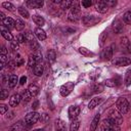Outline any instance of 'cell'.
I'll list each match as a JSON object with an SVG mask.
<instances>
[{
  "label": "cell",
  "mask_w": 131,
  "mask_h": 131,
  "mask_svg": "<svg viewBox=\"0 0 131 131\" xmlns=\"http://www.w3.org/2000/svg\"><path fill=\"white\" fill-rule=\"evenodd\" d=\"M101 131H121L120 125L114 123L108 119H104L101 123Z\"/></svg>",
  "instance_id": "1"
},
{
  "label": "cell",
  "mask_w": 131,
  "mask_h": 131,
  "mask_svg": "<svg viewBox=\"0 0 131 131\" xmlns=\"http://www.w3.org/2000/svg\"><path fill=\"white\" fill-rule=\"evenodd\" d=\"M116 106H117V110H118L122 115H124V114L128 113L130 105H129L128 100H127L125 97H119V98L117 99V101H116Z\"/></svg>",
  "instance_id": "2"
},
{
  "label": "cell",
  "mask_w": 131,
  "mask_h": 131,
  "mask_svg": "<svg viewBox=\"0 0 131 131\" xmlns=\"http://www.w3.org/2000/svg\"><path fill=\"white\" fill-rule=\"evenodd\" d=\"M107 119L111 120V121H113L114 123H116V124H118V125H121V124L123 123L122 114H121L119 111L115 110V108H111V110L108 111V113H107Z\"/></svg>",
  "instance_id": "3"
},
{
  "label": "cell",
  "mask_w": 131,
  "mask_h": 131,
  "mask_svg": "<svg viewBox=\"0 0 131 131\" xmlns=\"http://www.w3.org/2000/svg\"><path fill=\"white\" fill-rule=\"evenodd\" d=\"M40 114L37 113V112H32V113H29L26 117H25V124L28 125V126H32L34 124H36L39 120H40Z\"/></svg>",
  "instance_id": "4"
},
{
  "label": "cell",
  "mask_w": 131,
  "mask_h": 131,
  "mask_svg": "<svg viewBox=\"0 0 131 131\" xmlns=\"http://www.w3.org/2000/svg\"><path fill=\"white\" fill-rule=\"evenodd\" d=\"M81 16V9L78 4H75L71 8V12L69 14V19L71 21H77Z\"/></svg>",
  "instance_id": "5"
},
{
  "label": "cell",
  "mask_w": 131,
  "mask_h": 131,
  "mask_svg": "<svg viewBox=\"0 0 131 131\" xmlns=\"http://www.w3.org/2000/svg\"><path fill=\"white\" fill-rule=\"evenodd\" d=\"M100 21V18L95 15H86L82 17V23L85 26H94Z\"/></svg>",
  "instance_id": "6"
},
{
  "label": "cell",
  "mask_w": 131,
  "mask_h": 131,
  "mask_svg": "<svg viewBox=\"0 0 131 131\" xmlns=\"http://www.w3.org/2000/svg\"><path fill=\"white\" fill-rule=\"evenodd\" d=\"M113 63L115 66H118V67H126V66H129L131 63V59L128 57H124V56L116 57L113 60Z\"/></svg>",
  "instance_id": "7"
},
{
  "label": "cell",
  "mask_w": 131,
  "mask_h": 131,
  "mask_svg": "<svg viewBox=\"0 0 131 131\" xmlns=\"http://www.w3.org/2000/svg\"><path fill=\"white\" fill-rule=\"evenodd\" d=\"M73 89H74V83L73 82H68V83L63 84L60 87V90L59 91H60L61 96H68L72 92Z\"/></svg>",
  "instance_id": "8"
},
{
  "label": "cell",
  "mask_w": 131,
  "mask_h": 131,
  "mask_svg": "<svg viewBox=\"0 0 131 131\" xmlns=\"http://www.w3.org/2000/svg\"><path fill=\"white\" fill-rule=\"evenodd\" d=\"M112 29H113V32L115 34H121L124 31V25H123L122 20L119 18L115 19L113 25H112Z\"/></svg>",
  "instance_id": "9"
},
{
  "label": "cell",
  "mask_w": 131,
  "mask_h": 131,
  "mask_svg": "<svg viewBox=\"0 0 131 131\" xmlns=\"http://www.w3.org/2000/svg\"><path fill=\"white\" fill-rule=\"evenodd\" d=\"M95 8H96V11H98L99 13H105L110 7L107 6V4L104 0H99L95 3Z\"/></svg>",
  "instance_id": "10"
},
{
  "label": "cell",
  "mask_w": 131,
  "mask_h": 131,
  "mask_svg": "<svg viewBox=\"0 0 131 131\" xmlns=\"http://www.w3.org/2000/svg\"><path fill=\"white\" fill-rule=\"evenodd\" d=\"M113 47H114V45L108 46V47H106L105 49L102 50V52H101V57H102L103 60H110V59L113 57V53H114Z\"/></svg>",
  "instance_id": "11"
},
{
  "label": "cell",
  "mask_w": 131,
  "mask_h": 131,
  "mask_svg": "<svg viewBox=\"0 0 131 131\" xmlns=\"http://www.w3.org/2000/svg\"><path fill=\"white\" fill-rule=\"evenodd\" d=\"M69 118L72 120H76V118L80 115V107L78 105H72L69 107Z\"/></svg>",
  "instance_id": "12"
},
{
  "label": "cell",
  "mask_w": 131,
  "mask_h": 131,
  "mask_svg": "<svg viewBox=\"0 0 131 131\" xmlns=\"http://www.w3.org/2000/svg\"><path fill=\"white\" fill-rule=\"evenodd\" d=\"M27 6L30 8H41L44 4V2L42 0H28L26 2Z\"/></svg>",
  "instance_id": "13"
},
{
  "label": "cell",
  "mask_w": 131,
  "mask_h": 131,
  "mask_svg": "<svg viewBox=\"0 0 131 131\" xmlns=\"http://www.w3.org/2000/svg\"><path fill=\"white\" fill-rule=\"evenodd\" d=\"M29 127L30 126L24 124L23 122H17L16 124H14V125H12L10 127L9 131H26V129L29 128Z\"/></svg>",
  "instance_id": "14"
},
{
  "label": "cell",
  "mask_w": 131,
  "mask_h": 131,
  "mask_svg": "<svg viewBox=\"0 0 131 131\" xmlns=\"http://www.w3.org/2000/svg\"><path fill=\"white\" fill-rule=\"evenodd\" d=\"M43 72H44V63H43V61L41 60V61L37 62L36 66L34 67V74H35L36 76H42Z\"/></svg>",
  "instance_id": "15"
},
{
  "label": "cell",
  "mask_w": 131,
  "mask_h": 131,
  "mask_svg": "<svg viewBox=\"0 0 131 131\" xmlns=\"http://www.w3.org/2000/svg\"><path fill=\"white\" fill-rule=\"evenodd\" d=\"M21 100V96L20 94H13L10 98H9V105L10 106H16Z\"/></svg>",
  "instance_id": "16"
},
{
  "label": "cell",
  "mask_w": 131,
  "mask_h": 131,
  "mask_svg": "<svg viewBox=\"0 0 131 131\" xmlns=\"http://www.w3.org/2000/svg\"><path fill=\"white\" fill-rule=\"evenodd\" d=\"M130 45H131V44H130L129 39H128L127 37L124 36V37H122V38L120 39V46H121V49H122V50L127 51Z\"/></svg>",
  "instance_id": "17"
},
{
  "label": "cell",
  "mask_w": 131,
  "mask_h": 131,
  "mask_svg": "<svg viewBox=\"0 0 131 131\" xmlns=\"http://www.w3.org/2000/svg\"><path fill=\"white\" fill-rule=\"evenodd\" d=\"M1 24L7 29H12L15 27V20H13L11 17H6L3 21H1Z\"/></svg>",
  "instance_id": "18"
},
{
  "label": "cell",
  "mask_w": 131,
  "mask_h": 131,
  "mask_svg": "<svg viewBox=\"0 0 131 131\" xmlns=\"http://www.w3.org/2000/svg\"><path fill=\"white\" fill-rule=\"evenodd\" d=\"M1 35L4 39H6L8 41H12V39H13V37H12L11 33L8 31V29H5V27L2 25H1Z\"/></svg>",
  "instance_id": "19"
},
{
  "label": "cell",
  "mask_w": 131,
  "mask_h": 131,
  "mask_svg": "<svg viewBox=\"0 0 131 131\" xmlns=\"http://www.w3.org/2000/svg\"><path fill=\"white\" fill-rule=\"evenodd\" d=\"M34 32H35L36 37H37L40 41H43V40H45V39H46V33H45V31H44V30H42L41 28H36Z\"/></svg>",
  "instance_id": "20"
},
{
  "label": "cell",
  "mask_w": 131,
  "mask_h": 131,
  "mask_svg": "<svg viewBox=\"0 0 131 131\" xmlns=\"http://www.w3.org/2000/svg\"><path fill=\"white\" fill-rule=\"evenodd\" d=\"M28 90H29V92L31 93V95H32L33 97H35V96H37V95L39 94L40 88H39L36 84H30L29 87H28Z\"/></svg>",
  "instance_id": "21"
},
{
  "label": "cell",
  "mask_w": 131,
  "mask_h": 131,
  "mask_svg": "<svg viewBox=\"0 0 131 131\" xmlns=\"http://www.w3.org/2000/svg\"><path fill=\"white\" fill-rule=\"evenodd\" d=\"M20 96H21V101H23L24 104L28 103V102L31 100V98H32V95H31V93L29 92L28 89H27V90H24V91L21 92Z\"/></svg>",
  "instance_id": "22"
},
{
  "label": "cell",
  "mask_w": 131,
  "mask_h": 131,
  "mask_svg": "<svg viewBox=\"0 0 131 131\" xmlns=\"http://www.w3.org/2000/svg\"><path fill=\"white\" fill-rule=\"evenodd\" d=\"M17 82H19L17 76H15V75H10V76H9V79H8V86H9L10 88L15 87L16 84H17Z\"/></svg>",
  "instance_id": "23"
},
{
  "label": "cell",
  "mask_w": 131,
  "mask_h": 131,
  "mask_svg": "<svg viewBox=\"0 0 131 131\" xmlns=\"http://www.w3.org/2000/svg\"><path fill=\"white\" fill-rule=\"evenodd\" d=\"M119 84H120V81H119L118 79L114 78V79L105 80L103 85H104V86H107V87H116V86H118Z\"/></svg>",
  "instance_id": "24"
},
{
  "label": "cell",
  "mask_w": 131,
  "mask_h": 131,
  "mask_svg": "<svg viewBox=\"0 0 131 131\" xmlns=\"http://www.w3.org/2000/svg\"><path fill=\"white\" fill-rule=\"evenodd\" d=\"M99 118H100V115L99 114H96L95 117L93 118L91 124H90V130L91 131H95L97 126H98V122H99Z\"/></svg>",
  "instance_id": "25"
},
{
  "label": "cell",
  "mask_w": 131,
  "mask_h": 131,
  "mask_svg": "<svg viewBox=\"0 0 131 131\" xmlns=\"http://www.w3.org/2000/svg\"><path fill=\"white\" fill-rule=\"evenodd\" d=\"M33 20H34V23L37 25V26H39V27H42V26H44V24H45V20H44V18L41 16V15H34L33 16Z\"/></svg>",
  "instance_id": "26"
},
{
  "label": "cell",
  "mask_w": 131,
  "mask_h": 131,
  "mask_svg": "<svg viewBox=\"0 0 131 131\" xmlns=\"http://www.w3.org/2000/svg\"><path fill=\"white\" fill-rule=\"evenodd\" d=\"M99 101H100V98H99V97H94V98H92V99L90 100L89 104H88V108H89V110H93L95 106H97V104L99 103Z\"/></svg>",
  "instance_id": "27"
},
{
  "label": "cell",
  "mask_w": 131,
  "mask_h": 131,
  "mask_svg": "<svg viewBox=\"0 0 131 131\" xmlns=\"http://www.w3.org/2000/svg\"><path fill=\"white\" fill-rule=\"evenodd\" d=\"M79 52H80L82 55H84V56H93V55H94V53H93L92 51H90L89 49H87V48H85V47H80V48H79Z\"/></svg>",
  "instance_id": "28"
},
{
  "label": "cell",
  "mask_w": 131,
  "mask_h": 131,
  "mask_svg": "<svg viewBox=\"0 0 131 131\" xmlns=\"http://www.w3.org/2000/svg\"><path fill=\"white\" fill-rule=\"evenodd\" d=\"M55 58H56V53H55V51L54 50H48L47 51V59H48V61L49 62H53L54 60H55Z\"/></svg>",
  "instance_id": "29"
},
{
  "label": "cell",
  "mask_w": 131,
  "mask_h": 131,
  "mask_svg": "<svg viewBox=\"0 0 131 131\" xmlns=\"http://www.w3.org/2000/svg\"><path fill=\"white\" fill-rule=\"evenodd\" d=\"M14 29H15L16 31H23V30L25 29V23H24L21 19L17 18V19L15 20V27H14Z\"/></svg>",
  "instance_id": "30"
},
{
  "label": "cell",
  "mask_w": 131,
  "mask_h": 131,
  "mask_svg": "<svg viewBox=\"0 0 131 131\" xmlns=\"http://www.w3.org/2000/svg\"><path fill=\"white\" fill-rule=\"evenodd\" d=\"M38 62V60H37V58L35 57V55L34 54H31L30 56H29V60H28V66L30 67V68H34L35 66H36V63Z\"/></svg>",
  "instance_id": "31"
},
{
  "label": "cell",
  "mask_w": 131,
  "mask_h": 131,
  "mask_svg": "<svg viewBox=\"0 0 131 131\" xmlns=\"http://www.w3.org/2000/svg\"><path fill=\"white\" fill-rule=\"evenodd\" d=\"M79 127H80V121L74 120L70 125V131H78Z\"/></svg>",
  "instance_id": "32"
},
{
  "label": "cell",
  "mask_w": 131,
  "mask_h": 131,
  "mask_svg": "<svg viewBox=\"0 0 131 131\" xmlns=\"http://www.w3.org/2000/svg\"><path fill=\"white\" fill-rule=\"evenodd\" d=\"M73 4H74L73 1H70V0H62V1L60 2V8L67 9V8H70Z\"/></svg>",
  "instance_id": "33"
},
{
  "label": "cell",
  "mask_w": 131,
  "mask_h": 131,
  "mask_svg": "<svg viewBox=\"0 0 131 131\" xmlns=\"http://www.w3.org/2000/svg\"><path fill=\"white\" fill-rule=\"evenodd\" d=\"M18 12H19V14H20L21 16H24L25 18H29V17H30L29 11H28L25 7H23V6H19V7H18Z\"/></svg>",
  "instance_id": "34"
},
{
  "label": "cell",
  "mask_w": 131,
  "mask_h": 131,
  "mask_svg": "<svg viewBox=\"0 0 131 131\" xmlns=\"http://www.w3.org/2000/svg\"><path fill=\"white\" fill-rule=\"evenodd\" d=\"M106 38H107V32L106 31H103L101 34H100V37H99V44L100 46H103L105 41H106Z\"/></svg>",
  "instance_id": "35"
},
{
  "label": "cell",
  "mask_w": 131,
  "mask_h": 131,
  "mask_svg": "<svg viewBox=\"0 0 131 131\" xmlns=\"http://www.w3.org/2000/svg\"><path fill=\"white\" fill-rule=\"evenodd\" d=\"M2 6H3L5 9L9 10V11H14V10H15V7H14V5H13L12 3H10V2H7V1L3 2V3H2Z\"/></svg>",
  "instance_id": "36"
},
{
  "label": "cell",
  "mask_w": 131,
  "mask_h": 131,
  "mask_svg": "<svg viewBox=\"0 0 131 131\" xmlns=\"http://www.w3.org/2000/svg\"><path fill=\"white\" fill-rule=\"evenodd\" d=\"M29 45H30V48L35 52V51H38L39 49H40V45H39V43L36 41V40H34V41H32V42H30L29 43Z\"/></svg>",
  "instance_id": "37"
},
{
  "label": "cell",
  "mask_w": 131,
  "mask_h": 131,
  "mask_svg": "<svg viewBox=\"0 0 131 131\" xmlns=\"http://www.w3.org/2000/svg\"><path fill=\"white\" fill-rule=\"evenodd\" d=\"M123 19L127 25H131V10L127 11L123 15Z\"/></svg>",
  "instance_id": "38"
},
{
  "label": "cell",
  "mask_w": 131,
  "mask_h": 131,
  "mask_svg": "<svg viewBox=\"0 0 131 131\" xmlns=\"http://www.w3.org/2000/svg\"><path fill=\"white\" fill-rule=\"evenodd\" d=\"M25 37H26V40H27L28 43H30V42H32V41L35 40L34 39V35H33V33L31 31H27L25 33Z\"/></svg>",
  "instance_id": "39"
},
{
  "label": "cell",
  "mask_w": 131,
  "mask_h": 131,
  "mask_svg": "<svg viewBox=\"0 0 131 131\" xmlns=\"http://www.w3.org/2000/svg\"><path fill=\"white\" fill-rule=\"evenodd\" d=\"M103 89H104V86L102 84H95L93 87V92L94 93H100L103 91Z\"/></svg>",
  "instance_id": "40"
},
{
  "label": "cell",
  "mask_w": 131,
  "mask_h": 131,
  "mask_svg": "<svg viewBox=\"0 0 131 131\" xmlns=\"http://www.w3.org/2000/svg\"><path fill=\"white\" fill-rule=\"evenodd\" d=\"M125 85L126 86L131 85V70L127 71V73L125 75Z\"/></svg>",
  "instance_id": "41"
},
{
  "label": "cell",
  "mask_w": 131,
  "mask_h": 131,
  "mask_svg": "<svg viewBox=\"0 0 131 131\" xmlns=\"http://www.w3.org/2000/svg\"><path fill=\"white\" fill-rule=\"evenodd\" d=\"M56 126H57V130L60 131H64L66 130V123L61 120H57L56 121Z\"/></svg>",
  "instance_id": "42"
},
{
  "label": "cell",
  "mask_w": 131,
  "mask_h": 131,
  "mask_svg": "<svg viewBox=\"0 0 131 131\" xmlns=\"http://www.w3.org/2000/svg\"><path fill=\"white\" fill-rule=\"evenodd\" d=\"M0 61H1V66H0V68H1V69H3V68L5 67V63L8 61L7 56H6V55H4V54H0Z\"/></svg>",
  "instance_id": "43"
},
{
  "label": "cell",
  "mask_w": 131,
  "mask_h": 131,
  "mask_svg": "<svg viewBox=\"0 0 131 131\" xmlns=\"http://www.w3.org/2000/svg\"><path fill=\"white\" fill-rule=\"evenodd\" d=\"M8 94H9V91L7 89H2L1 92H0V99L1 100H4L8 97Z\"/></svg>",
  "instance_id": "44"
},
{
  "label": "cell",
  "mask_w": 131,
  "mask_h": 131,
  "mask_svg": "<svg viewBox=\"0 0 131 131\" xmlns=\"http://www.w3.org/2000/svg\"><path fill=\"white\" fill-rule=\"evenodd\" d=\"M16 42H17V43H20V44L27 42L26 37H25V34H19V35H17V37H16Z\"/></svg>",
  "instance_id": "45"
},
{
  "label": "cell",
  "mask_w": 131,
  "mask_h": 131,
  "mask_svg": "<svg viewBox=\"0 0 131 131\" xmlns=\"http://www.w3.org/2000/svg\"><path fill=\"white\" fill-rule=\"evenodd\" d=\"M14 62H15V64L16 66H21L23 63H24V59H23V57L20 56V55H16V57L14 58Z\"/></svg>",
  "instance_id": "46"
},
{
  "label": "cell",
  "mask_w": 131,
  "mask_h": 131,
  "mask_svg": "<svg viewBox=\"0 0 131 131\" xmlns=\"http://www.w3.org/2000/svg\"><path fill=\"white\" fill-rule=\"evenodd\" d=\"M40 120H41V122H43V123H47V122L49 121V115H47L46 113H43V114L41 115V117H40Z\"/></svg>",
  "instance_id": "47"
},
{
  "label": "cell",
  "mask_w": 131,
  "mask_h": 131,
  "mask_svg": "<svg viewBox=\"0 0 131 131\" xmlns=\"http://www.w3.org/2000/svg\"><path fill=\"white\" fill-rule=\"evenodd\" d=\"M81 4H82L83 7L88 8V7H90V6L92 5V1H90V0H83V1L81 2Z\"/></svg>",
  "instance_id": "48"
},
{
  "label": "cell",
  "mask_w": 131,
  "mask_h": 131,
  "mask_svg": "<svg viewBox=\"0 0 131 131\" xmlns=\"http://www.w3.org/2000/svg\"><path fill=\"white\" fill-rule=\"evenodd\" d=\"M10 48L13 50V51H17L18 50V43L16 41H11L10 43Z\"/></svg>",
  "instance_id": "49"
},
{
  "label": "cell",
  "mask_w": 131,
  "mask_h": 131,
  "mask_svg": "<svg viewBox=\"0 0 131 131\" xmlns=\"http://www.w3.org/2000/svg\"><path fill=\"white\" fill-rule=\"evenodd\" d=\"M64 33H67V34H72V33H74L76 30L75 29H73V28H69V27H66V28H62L61 29Z\"/></svg>",
  "instance_id": "50"
},
{
  "label": "cell",
  "mask_w": 131,
  "mask_h": 131,
  "mask_svg": "<svg viewBox=\"0 0 131 131\" xmlns=\"http://www.w3.org/2000/svg\"><path fill=\"white\" fill-rule=\"evenodd\" d=\"M7 111H8V106L6 104H1L0 105V113H1V115H4Z\"/></svg>",
  "instance_id": "51"
},
{
  "label": "cell",
  "mask_w": 131,
  "mask_h": 131,
  "mask_svg": "<svg viewBox=\"0 0 131 131\" xmlns=\"http://www.w3.org/2000/svg\"><path fill=\"white\" fill-rule=\"evenodd\" d=\"M105 2H106V4H107L108 7H114V6H116V4H117V1H116V0H107V1H105Z\"/></svg>",
  "instance_id": "52"
},
{
  "label": "cell",
  "mask_w": 131,
  "mask_h": 131,
  "mask_svg": "<svg viewBox=\"0 0 131 131\" xmlns=\"http://www.w3.org/2000/svg\"><path fill=\"white\" fill-rule=\"evenodd\" d=\"M13 117H14V113H13V112H8L7 115H6V119H8V120L12 119Z\"/></svg>",
  "instance_id": "53"
},
{
  "label": "cell",
  "mask_w": 131,
  "mask_h": 131,
  "mask_svg": "<svg viewBox=\"0 0 131 131\" xmlns=\"http://www.w3.org/2000/svg\"><path fill=\"white\" fill-rule=\"evenodd\" d=\"M0 52H1V54H4V55H6V54H7V49H6V47H5L4 45L1 47V50H0Z\"/></svg>",
  "instance_id": "54"
},
{
  "label": "cell",
  "mask_w": 131,
  "mask_h": 131,
  "mask_svg": "<svg viewBox=\"0 0 131 131\" xmlns=\"http://www.w3.org/2000/svg\"><path fill=\"white\" fill-rule=\"evenodd\" d=\"M26 81H27V78H26L25 76H23V77H20V79H19V84H20V85H24V84L26 83Z\"/></svg>",
  "instance_id": "55"
},
{
  "label": "cell",
  "mask_w": 131,
  "mask_h": 131,
  "mask_svg": "<svg viewBox=\"0 0 131 131\" xmlns=\"http://www.w3.org/2000/svg\"><path fill=\"white\" fill-rule=\"evenodd\" d=\"M38 104H39V101H38V100H35V101L33 102V106H32V107H33L34 110H36V108L38 107Z\"/></svg>",
  "instance_id": "56"
},
{
  "label": "cell",
  "mask_w": 131,
  "mask_h": 131,
  "mask_svg": "<svg viewBox=\"0 0 131 131\" xmlns=\"http://www.w3.org/2000/svg\"><path fill=\"white\" fill-rule=\"evenodd\" d=\"M5 18H6V17H5V14H4L3 12H0V19H1V21H3Z\"/></svg>",
  "instance_id": "57"
},
{
  "label": "cell",
  "mask_w": 131,
  "mask_h": 131,
  "mask_svg": "<svg viewBox=\"0 0 131 131\" xmlns=\"http://www.w3.org/2000/svg\"><path fill=\"white\" fill-rule=\"evenodd\" d=\"M33 131H43V129H35V130H33Z\"/></svg>",
  "instance_id": "58"
},
{
  "label": "cell",
  "mask_w": 131,
  "mask_h": 131,
  "mask_svg": "<svg viewBox=\"0 0 131 131\" xmlns=\"http://www.w3.org/2000/svg\"><path fill=\"white\" fill-rule=\"evenodd\" d=\"M56 131H60V130H56Z\"/></svg>",
  "instance_id": "59"
}]
</instances>
